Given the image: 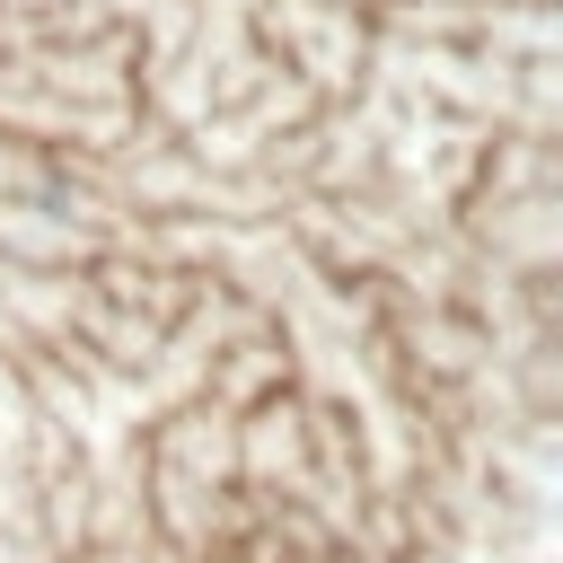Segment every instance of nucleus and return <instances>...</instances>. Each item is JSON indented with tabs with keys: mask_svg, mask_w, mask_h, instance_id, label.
Wrapping results in <instances>:
<instances>
[]
</instances>
